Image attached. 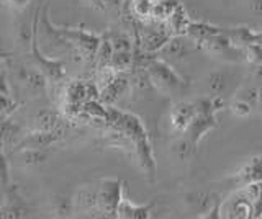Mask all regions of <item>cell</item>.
<instances>
[{
	"instance_id": "obj_1",
	"label": "cell",
	"mask_w": 262,
	"mask_h": 219,
	"mask_svg": "<svg viewBox=\"0 0 262 219\" xmlns=\"http://www.w3.org/2000/svg\"><path fill=\"white\" fill-rule=\"evenodd\" d=\"M147 77H149L151 85H154L159 92L172 93L177 90H182L185 82L179 77L177 72L172 69L166 61L152 56L151 61L146 66Z\"/></svg>"
},
{
	"instance_id": "obj_2",
	"label": "cell",
	"mask_w": 262,
	"mask_h": 219,
	"mask_svg": "<svg viewBox=\"0 0 262 219\" xmlns=\"http://www.w3.org/2000/svg\"><path fill=\"white\" fill-rule=\"evenodd\" d=\"M123 200V182L117 178H105L97 186L98 211L105 216H117L118 206Z\"/></svg>"
},
{
	"instance_id": "obj_3",
	"label": "cell",
	"mask_w": 262,
	"mask_h": 219,
	"mask_svg": "<svg viewBox=\"0 0 262 219\" xmlns=\"http://www.w3.org/2000/svg\"><path fill=\"white\" fill-rule=\"evenodd\" d=\"M200 50L210 54L211 58L228 61V62H239L244 58L243 50L236 47L231 41H229V38L225 35L223 30H221V33L208 38L207 41H203L200 44Z\"/></svg>"
},
{
	"instance_id": "obj_4",
	"label": "cell",
	"mask_w": 262,
	"mask_h": 219,
	"mask_svg": "<svg viewBox=\"0 0 262 219\" xmlns=\"http://www.w3.org/2000/svg\"><path fill=\"white\" fill-rule=\"evenodd\" d=\"M57 31H59L62 38L82 56V58H85V59L95 58L98 46L102 43V39L98 36H95L94 33H89V31L74 30V28H61Z\"/></svg>"
},
{
	"instance_id": "obj_5",
	"label": "cell",
	"mask_w": 262,
	"mask_h": 219,
	"mask_svg": "<svg viewBox=\"0 0 262 219\" xmlns=\"http://www.w3.org/2000/svg\"><path fill=\"white\" fill-rule=\"evenodd\" d=\"M215 115L216 113L196 111V115L192 119L190 126H188L187 131L184 133L185 139L188 141V144H190L193 149H196V145H199V142L202 141V137L216 126V116Z\"/></svg>"
},
{
	"instance_id": "obj_6",
	"label": "cell",
	"mask_w": 262,
	"mask_h": 219,
	"mask_svg": "<svg viewBox=\"0 0 262 219\" xmlns=\"http://www.w3.org/2000/svg\"><path fill=\"white\" fill-rule=\"evenodd\" d=\"M236 188L262 183V156L251 157L246 164L233 175Z\"/></svg>"
},
{
	"instance_id": "obj_7",
	"label": "cell",
	"mask_w": 262,
	"mask_h": 219,
	"mask_svg": "<svg viewBox=\"0 0 262 219\" xmlns=\"http://www.w3.org/2000/svg\"><path fill=\"white\" fill-rule=\"evenodd\" d=\"M196 115V107L195 102H179L176 103L170 110V125L176 129L177 133L184 134L187 131V128L190 126L192 119Z\"/></svg>"
},
{
	"instance_id": "obj_8",
	"label": "cell",
	"mask_w": 262,
	"mask_h": 219,
	"mask_svg": "<svg viewBox=\"0 0 262 219\" xmlns=\"http://www.w3.org/2000/svg\"><path fill=\"white\" fill-rule=\"evenodd\" d=\"M0 216H4V217H25V216H28V206L18 194V188H16L15 185L7 194V203H5V206L0 209Z\"/></svg>"
},
{
	"instance_id": "obj_9",
	"label": "cell",
	"mask_w": 262,
	"mask_h": 219,
	"mask_svg": "<svg viewBox=\"0 0 262 219\" xmlns=\"http://www.w3.org/2000/svg\"><path fill=\"white\" fill-rule=\"evenodd\" d=\"M190 18L182 7V4L177 5V9L170 13V17L166 20V27L169 30L170 36H187L188 27H190Z\"/></svg>"
},
{
	"instance_id": "obj_10",
	"label": "cell",
	"mask_w": 262,
	"mask_h": 219,
	"mask_svg": "<svg viewBox=\"0 0 262 219\" xmlns=\"http://www.w3.org/2000/svg\"><path fill=\"white\" fill-rule=\"evenodd\" d=\"M221 30L223 28L210 25V23H205V21H192L190 27H188V31H187V38L190 39L192 43L200 46L203 41H207L208 38L221 33Z\"/></svg>"
},
{
	"instance_id": "obj_11",
	"label": "cell",
	"mask_w": 262,
	"mask_h": 219,
	"mask_svg": "<svg viewBox=\"0 0 262 219\" xmlns=\"http://www.w3.org/2000/svg\"><path fill=\"white\" fill-rule=\"evenodd\" d=\"M152 206L151 205H135L133 201L123 197L118 211H117V217L123 219H147L149 217Z\"/></svg>"
},
{
	"instance_id": "obj_12",
	"label": "cell",
	"mask_w": 262,
	"mask_h": 219,
	"mask_svg": "<svg viewBox=\"0 0 262 219\" xmlns=\"http://www.w3.org/2000/svg\"><path fill=\"white\" fill-rule=\"evenodd\" d=\"M223 31L229 38V41H231L236 47H239V50H244L248 44L256 41V33H257V31H252L248 27H237V28H229V30H223Z\"/></svg>"
},
{
	"instance_id": "obj_13",
	"label": "cell",
	"mask_w": 262,
	"mask_h": 219,
	"mask_svg": "<svg viewBox=\"0 0 262 219\" xmlns=\"http://www.w3.org/2000/svg\"><path fill=\"white\" fill-rule=\"evenodd\" d=\"M128 87H129V80L125 76L118 74L117 79H115L110 85H106L103 90L100 92L102 100L106 102V103H112L115 100H118L120 96H123V93H126Z\"/></svg>"
},
{
	"instance_id": "obj_14",
	"label": "cell",
	"mask_w": 262,
	"mask_h": 219,
	"mask_svg": "<svg viewBox=\"0 0 262 219\" xmlns=\"http://www.w3.org/2000/svg\"><path fill=\"white\" fill-rule=\"evenodd\" d=\"M185 36H170L169 41L164 44V47L161 50V53H164L166 56H170L174 59H180L184 56L188 54V44L184 41Z\"/></svg>"
},
{
	"instance_id": "obj_15",
	"label": "cell",
	"mask_w": 262,
	"mask_h": 219,
	"mask_svg": "<svg viewBox=\"0 0 262 219\" xmlns=\"http://www.w3.org/2000/svg\"><path fill=\"white\" fill-rule=\"evenodd\" d=\"M110 66L117 72H126L135 67V51H115Z\"/></svg>"
},
{
	"instance_id": "obj_16",
	"label": "cell",
	"mask_w": 262,
	"mask_h": 219,
	"mask_svg": "<svg viewBox=\"0 0 262 219\" xmlns=\"http://www.w3.org/2000/svg\"><path fill=\"white\" fill-rule=\"evenodd\" d=\"M74 205L79 206L80 209L84 211H92L97 209L98 211V203H97V188H90V186H85L82 188L76 200H74Z\"/></svg>"
},
{
	"instance_id": "obj_17",
	"label": "cell",
	"mask_w": 262,
	"mask_h": 219,
	"mask_svg": "<svg viewBox=\"0 0 262 219\" xmlns=\"http://www.w3.org/2000/svg\"><path fill=\"white\" fill-rule=\"evenodd\" d=\"M21 82L31 93H45L46 90V79L41 72H36V70L23 72Z\"/></svg>"
},
{
	"instance_id": "obj_18",
	"label": "cell",
	"mask_w": 262,
	"mask_h": 219,
	"mask_svg": "<svg viewBox=\"0 0 262 219\" xmlns=\"http://www.w3.org/2000/svg\"><path fill=\"white\" fill-rule=\"evenodd\" d=\"M152 0H133L131 2V13L138 20H151L152 17Z\"/></svg>"
},
{
	"instance_id": "obj_19",
	"label": "cell",
	"mask_w": 262,
	"mask_h": 219,
	"mask_svg": "<svg viewBox=\"0 0 262 219\" xmlns=\"http://www.w3.org/2000/svg\"><path fill=\"white\" fill-rule=\"evenodd\" d=\"M20 128L15 123L10 121H5V123H0V149L5 148V145L12 144L15 141V137L18 136Z\"/></svg>"
},
{
	"instance_id": "obj_20",
	"label": "cell",
	"mask_w": 262,
	"mask_h": 219,
	"mask_svg": "<svg viewBox=\"0 0 262 219\" xmlns=\"http://www.w3.org/2000/svg\"><path fill=\"white\" fill-rule=\"evenodd\" d=\"M244 59L251 62L252 66H262V46L259 43H251L243 50Z\"/></svg>"
},
{
	"instance_id": "obj_21",
	"label": "cell",
	"mask_w": 262,
	"mask_h": 219,
	"mask_svg": "<svg viewBox=\"0 0 262 219\" xmlns=\"http://www.w3.org/2000/svg\"><path fill=\"white\" fill-rule=\"evenodd\" d=\"M57 125H59V119H57V116L53 111H43L38 116V129H43V131H56Z\"/></svg>"
},
{
	"instance_id": "obj_22",
	"label": "cell",
	"mask_w": 262,
	"mask_h": 219,
	"mask_svg": "<svg viewBox=\"0 0 262 219\" xmlns=\"http://www.w3.org/2000/svg\"><path fill=\"white\" fill-rule=\"evenodd\" d=\"M229 111H231L236 118H248L251 115V111H252V105L248 103V102H244V100L236 99V100H233L231 103H229Z\"/></svg>"
},
{
	"instance_id": "obj_23",
	"label": "cell",
	"mask_w": 262,
	"mask_h": 219,
	"mask_svg": "<svg viewBox=\"0 0 262 219\" xmlns=\"http://www.w3.org/2000/svg\"><path fill=\"white\" fill-rule=\"evenodd\" d=\"M21 159L27 162V164H39V162H45L48 159V152H45L43 149L30 148L28 151L21 152Z\"/></svg>"
},
{
	"instance_id": "obj_24",
	"label": "cell",
	"mask_w": 262,
	"mask_h": 219,
	"mask_svg": "<svg viewBox=\"0 0 262 219\" xmlns=\"http://www.w3.org/2000/svg\"><path fill=\"white\" fill-rule=\"evenodd\" d=\"M110 41H112V46H113V51H135L131 39L126 35H123V33L112 36Z\"/></svg>"
},
{
	"instance_id": "obj_25",
	"label": "cell",
	"mask_w": 262,
	"mask_h": 219,
	"mask_svg": "<svg viewBox=\"0 0 262 219\" xmlns=\"http://www.w3.org/2000/svg\"><path fill=\"white\" fill-rule=\"evenodd\" d=\"M208 88L215 93V95H220L221 90L225 88V74H221V72H211L208 76Z\"/></svg>"
},
{
	"instance_id": "obj_26",
	"label": "cell",
	"mask_w": 262,
	"mask_h": 219,
	"mask_svg": "<svg viewBox=\"0 0 262 219\" xmlns=\"http://www.w3.org/2000/svg\"><path fill=\"white\" fill-rule=\"evenodd\" d=\"M254 219H259L262 217V183L257 185V191H256V197H254Z\"/></svg>"
},
{
	"instance_id": "obj_27",
	"label": "cell",
	"mask_w": 262,
	"mask_h": 219,
	"mask_svg": "<svg viewBox=\"0 0 262 219\" xmlns=\"http://www.w3.org/2000/svg\"><path fill=\"white\" fill-rule=\"evenodd\" d=\"M0 182L4 185H7L8 182V165L2 152H0Z\"/></svg>"
},
{
	"instance_id": "obj_28",
	"label": "cell",
	"mask_w": 262,
	"mask_h": 219,
	"mask_svg": "<svg viewBox=\"0 0 262 219\" xmlns=\"http://www.w3.org/2000/svg\"><path fill=\"white\" fill-rule=\"evenodd\" d=\"M87 2L97 10H105V7H106V0H87Z\"/></svg>"
},
{
	"instance_id": "obj_29",
	"label": "cell",
	"mask_w": 262,
	"mask_h": 219,
	"mask_svg": "<svg viewBox=\"0 0 262 219\" xmlns=\"http://www.w3.org/2000/svg\"><path fill=\"white\" fill-rule=\"evenodd\" d=\"M252 12L262 17V0H252Z\"/></svg>"
},
{
	"instance_id": "obj_30",
	"label": "cell",
	"mask_w": 262,
	"mask_h": 219,
	"mask_svg": "<svg viewBox=\"0 0 262 219\" xmlns=\"http://www.w3.org/2000/svg\"><path fill=\"white\" fill-rule=\"evenodd\" d=\"M10 2L13 4V5H27V4H30L31 2V0H10Z\"/></svg>"
},
{
	"instance_id": "obj_31",
	"label": "cell",
	"mask_w": 262,
	"mask_h": 219,
	"mask_svg": "<svg viewBox=\"0 0 262 219\" xmlns=\"http://www.w3.org/2000/svg\"><path fill=\"white\" fill-rule=\"evenodd\" d=\"M257 92H259V100H257V105L262 108V82H260V85H259V88H257Z\"/></svg>"
},
{
	"instance_id": "obj_32",
	"label": "cell",
	"mask_w": 262,
	"mask_h": 219,
	"mask_svg": "<svg viewBox=\"0 0 262 219\" xmlns=\"http://www.w3.org/2000/svg\"><path fill=\"white\" fill-rule=\"evenodd\" d=\"M256 43H259L262 46V31H257L256 33Z\"/></svg>"
}]
</instances>
